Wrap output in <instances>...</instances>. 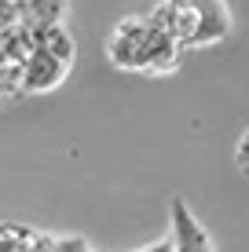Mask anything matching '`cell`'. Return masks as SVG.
Segmentation results:
<instances>
[{
  "mask_svg": "<svg viewBox=\"0 0 249 252\" xmlns=\"http://www.w3.org/2000/svg\"><path fill=\"white\" fill-rule=\"evenodd\" d=\"M107 59H110V66L125 69V73L165 77L179 66L183 48L176 44V37L154 19V11L147 7V11L125 15V19L110 30Z\"/></svg>",
  "mask_w": 249,
  "mask_h": 252,
  "instance_id": "1",
  "label": "cell"
},
{
  "mask_svg": "<svg viewBox=\"0 0 249 252\" xmlns=\"http://www.w3.org/2000/svg\"><path fill=\"white\" fill-rule=\"evenodd\" d=\"M150 11L183 51L213 48L231 37V7L224 0H169L154 4Z\"/></svg>",
  "mask_w": 249,
  "mask_h": 252,
  "instance_id": "2",
  "label": "cell"
},
{
  "mask_svg": "<svg viewBox=\"0 0 249 252\" xmlns=\"http://www.w3.org/2000/svg\"><path fill=\"white\" fill-rule=\"evenodd\" d=\"M77 63V40L66 26H37L33 22V48L22 63L19 92L26 95H44L55 92L70 77Z\"/></svg>",
  "mask_w": 249,
  "mask_h": 252,
  "instance_id": "3",
  "label": "cell"
},
{
  "mask_svg": "<svg viewBox=\"0 0 249 252\" xmlns=\"http://www.w3.org/2000/svg\"><path fill=\"white\" fill-rule=\"evenodd\" d=\"M19 77H22V66L0 48V99H7V95L19 92Z\"/></svg>",
  "mask_w": 249,
  "mask_h": 252,
  "instance_id": "4",
  "label": "cell"
},
{
  "mask_svg": "<svg viewBox=\"0 0 249 252\" xmlns=\"http://www.w3.org/2000/svg\"><path fill=\"white\" fill-rule=\"evenodd\" d=\"M235 164H238L242 176H249V128L238 135V143H235Z\"/></svg>",
  "mask_w": 249,
  "mask_h": 252,
  "instance_id": "5",
  "label": "cell"
},
{
  "mask_svg": "<svg viewBox=\"0 0 249 252\" xmlns=\"http://www.w3.org/2000/svg\"><path fill=\"white\" fill-rule=\"evenodd\" d=\"M140 252H176V245H173V238H158V241H150V245L140 249Z\"/></svg>",
  "mask_w": 249,
  "mask_h": 252,
  "instance_id": "6",
  "label": "cell"
}]
</instances>
